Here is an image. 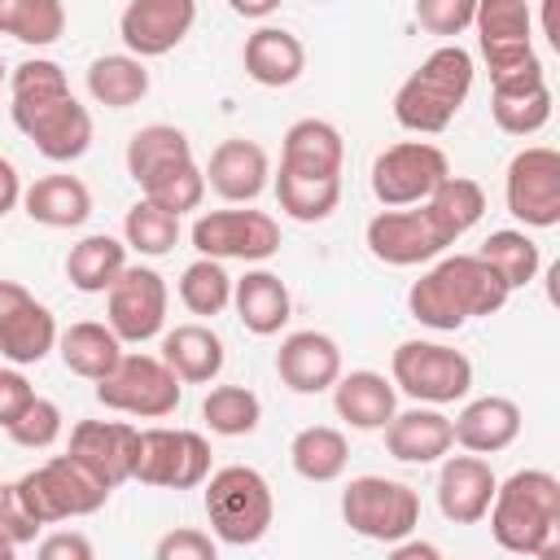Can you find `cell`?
<instances>
[{
    "label": "cell",
    "instance_id": "obj_49",
    "mask_svg": "<svg viewBox=\"0 0 560 560\" xmlns=\"http://www.w3.org/2000/svg\"><path fill=\"white\" fill-rule=\"evenodd\" d=\"M18 201H22V175H18V166H13L9 158H0V219H4Z\"/></svg>",
    "mask_w": 560,
    "mask_h": 560
},
{
    "label": "cell",
    "instance_id": "obj_50",
    "mask_svg": "<svg viewBox=\"0 0 560 560\" xmlns=\"http://www.w3.org/2000/svg\"><path fill=\"white\" fill-rule=\"evenodd\" d=\"M389 551H394L398 560H416V556H420V560H438V556H442V551H438L433 542H407V538L389 542Z\"/></svg>",
    "mask_w": 560,
    "mask_h": 560
},
{
    "label": "cell",
    "instance_id": "obj_16",
    "mask_svg": "<svg viewBox=\"0 0 560 560\" xmlns=\"http://www.w3.org/2000/svg\"><path fill=\"white\" fill-rule=\"evenodd\" d=\"M57 350V319L52 311L18 280H0V359L13 368L44 363Z\"/></svg>",
    "mask_w": 560,
    "mask_h": 560
},
{
    "label": "cell",
    "instance_id": "obj_35",
    "mask_svg": "<svg viewBox=\"0 0 560 560\" xmlns=\"http://www.w3.org/2000/svg\"><path fill=\"white\" fill-rule=\"evenodd\" d=\"M490 114L494 127L508 136H534L551 122V88L529 83V88H490Z\"/></svg>",
    "mask_w": 560,
    "mask_h": 560
},
{
    "label": "cell",
    "instance_id": "obj_33",
    "mask_svg": "<svg viewBox=\"0 0 560 560\" xmlns=\"http://www.w3.org/2000/svg\"><path fill=\"white\" fill-rule=\"evenodd\" d=\"M127 267V245L109 232H96V236H83L79 245H70L66 254V280L79 289V293H105L118 271Z\"/></svg>",
    "mask_w": 560,
    "mask_h": 560
},
{
    "label": "cell",
    "instance_id": "obj_26",
    "mask_svg": "<svg viewBox=\"0 0 560 560\" xmlns=\"http://www.w3.org/2000/svg\"><path fill=\"white\" fill-rule=\"evenodd\" d=\"M232 306L241 315V324L254 332V337H276L284 324H289V311H293V298L284 289V280L267 267H254L245 271L241 280H232Z\"/></svg>",
    "mask_w": 560,
    "mask_h": 560
},
{
    "label": "cell",
    "instance_id": "obj_40",
    "mask_svg": "<svg viewBox=\"0 0 560 560\" xmlns=\"http://www.w3.org/2000/svg\"><path fill=\"white\" fill-rule=\"evenodd\" d=\"M201 420H206L210 433H219V438H245V433L258 429L262 402H258V394L245 389V385H214V389L206 394V402H201Z\"/></svg>",
    "mask_w": 560,
    "mask_h": 560
},
{
    "label": "cell",
    "instance_id": "obj_12",
    "mask_svg": "<svg viewBox=\"0 0 560 560\" xmlns=\"http://www.w3.org/2000/svg\"><path fill=\"white\" fill-rule=\"evenodd\" d=\"M451 175V162L429 140H398L376 153L372 162V197L381 206H416L424 201L442 179Z\"/></svg>",
    "mask_w": 560,
    "mask_h": 560
},
{
    "label": "cell",
    "instance_id": "obj_13",
    "mask_svg": "<svg viewBox=\"0 0 560 560\" xmlns=\"http://www.w3.org/2000/svg\"><path fill=\"white\" fill-rule=\"evenodd\" d=\"M192 249L219 262H267L280 254V223L262 210H206L192 223Z\"/></svg>",
    "mask_w": 560,
    "mask_h": 560
},
{
    "label": "cell",
    "instance_id": "obj_20",
    "mask_svg": "<svg viewBox=\"0 0 560 560\" xmlns=\"http://www.w3.org/2000/svg\"><path fill=\"white\" fill-rule=\"evenodd\" d=\"M276 376L293 394H324L341 376V350L328 332H315V328L289 332L276 350Z\"/></svg>",
    "mask_w": 560,
    "mask_h": 560
},
{
    "label": "cell",
    "instance_id": "obj_15",
    "mask_svg": "<svg viewBox=\"0 0 560 560\" xmlns=\"http://www.w3.org/2000/svg\"><path fill=\"white\" fill-rule=\"evenodd\" d=\"M166 280L153 267H122L118 280L105 289V324L118 332L122 346H140L166 328Z\"/></svg>",
    "mask_w": 560,
    "mask_h": 560
},
{
    "label": "cell",
    "instance_id": "obj_45",
    "mask_svg": "<svg viewBox=\"0 0 560 560\" xmlns=\"http://www.w3.org/2000/svg\"><path fill=\"white\" fill-rule=\"evenodd\" d=\"M153 556H158V560H214V556H219V542H214L206 529L184 525V529L162 534L158 547H153Z\"/></svg>",
    "mask_w": 560,
    "mask_h": 560
},
{
    "label": "cell",
    "instance_id": "obj_38",
    "mask_svg": "<svg viewBox=\"0 0 560 560\" xmlns=\"http://www.w3.org/2000/svg\"><path fill=\"white\" fill-rule=\"evenodd\" d=\"M477 258L508 284V289H525L534 276H538V267H542V254H538V245L525 236V232H516V228H503V232H490L486 236V245L477 249Z\"/></svg>",
    "mask_w": 560,
    "mask_h": 560
},
{
    "label": "cell",
    "instance_id": "obj_8",
    "mask_svg": "<svg viewBox=\"0 0 560 560\" xmlns=\"http://www.w3.org/2000/svg\"><path fill=\"white\" fill-rule=\"evenodd\" d=\"M368 254L385 267H420V262H433L442 258L455 236L446 232V223L433 214L429 201H416V206H385L381 214L368 219Z\"/></svg>",
    "mask_w": 560,
    "mask_h": 560
},
{
    "label": "cell",
    "instance_id": "obj_31",
    "mask_svg": "<svg viewBox=\"0 0 560 560\" xmlns=\"http://www.w3.org/2000/svg\"><path fill=\"white\" fill-rule=\"evenodd\" d=\"M88 92L105 109H131L149 96V70L131 52H105L88 66Z\"/></svg>",
    "mask_w": 560,
    "mask_h": 560
},
{
    "label": "cell",
    "instance_id": "obj_27",
    "mask_svg": "<svg viewBox=\"0 0 560 560\" xmlns=\"http://www.w3.org/2000/svg\"><path fill=\"white\" fill-rule=\"evenodd\" d=\"M346 140L328 118H298L284 131L280 144V166L298 175H341Z\"/></svg>",
    "mask_w": 560,
    "mask_h": 560
},
{
    "label": "cell",
    "instance_id": "obj_51",
    "mask_svg": "<svg viewBox=\"0 0 560 560\" xmlns=\"http://www.w3.org/2000/svg\"><path fill=\"white\" fill-rule=\"evenodd\" d=\"M542 35L560 52V0H542Z\"/></svg>",
    "mask_w": 560,
    "mask_h": 560
},
{
    "label": "cell",
    "instance_id": "obj_19",
    "mask_svg": "<svg viewBox=\"0 0 560 560\" xmlns=\"http://www.w3.org/2000/svg\"><path fill=\"white\" fill-rule=\"evenodd\" d=\"M494 486H499V477H494L490 459H481L472 451L468 455H451L442 464V472H438V508H442V516L451 525H477L490 512Z\"/></svg>",
    "mask_w": 560,
    "mask_h": 560
},
{
    "label": "cell",
    "instance_id": "obj_30",
    "mask_svg": "<svg viewBox=\"0 0 560 560\" xmlns=\"http://www.w3.org/2000/svg\"><path fill=\"white\" fill-rule=\"evenodd\" d=\"M57 350H61V363L83 381H101L122 359L118 332L109 324H96V319H79L66 332H57Z\"/></svg>",
    "mask_w": 560,
    "mask_h": 560
},
{
    "label": "cell",
    "instance_id": "obj_5",
    "mask_svg": "<svg viewBox=\"0 0 560 560\" xmlns=\"http://www.w3.org/2000/svg\"><path fill=\"white\" fill-rule=\"evenodd\" d=\"M206 516L219 542L228 547H254L276 516V499L271 486L258 468L249 464H228L219 472H210L206 481Z\"/></svg>",
    "mask_w": 560,
    "mask_h": 560
},
{
    "label": "cell",
    "instance_id": "obj_52",
    "mask_svg": "<svg viewBox=\"0 0 560 560\" xmlns=\"http://www.w3.org/2000/svg\"><path fill=\"white\" fill-rule=\"evenodd\" d=\"M228 4H232V13H241V18H267V13L280 9V0H228Z\"/></svg>",
    "mask_w": 560,
    "mask_h": 560
},
{
    "label": "cell",
    "instance_id": "obj_42",
    "mask_svg": "<svg viewBox=\"0 0 560 560\" xmlns=\"http://www.w3.org/2000/svg\"><path fill=\"white\" fill-rule=\"evenodd\" d=\"M179 302L192 315H219L232 306V276L223 271L219 258H197L179 276Z\"/></svg>",
    "mask_w": 560,
    "mask_h": 560
},
{
    "label": "cell",
    "instance_id": "obj_2",
    "mask_svg": "<svg viewBox=\"0 0 560 560\" xmlns=\"http://www.w3.org/2000/svg\"><path fill=\"white\" fill-rule=\"evenodd\" d=\"M508 293L512 289L477 254H451V258H438L407 289V311L416 324H424L433 332H455L468 319L499 315Z\"/></svg>",
    "mask_w": 560,
    "mask_h": 560
},
{
    "label": "cell",
    "instance_id": "obj_53",
    "mask_svg": "<svg viewBox=\"0 0 560 560\" xmlns=\"http://www.w3.org/2000/svg\"><path fill=\"white\" fill-rule=\"evenodd\" d=\"M13 556H18V547H13V542L0 534V560H13Z\"/></svg>",
    "mask_w": 560,
    "mask_h": 560
},
{
    "label": "cell",
    "instance_id": "obj_7",
    "mask_svg": "<svg viewBox=\"0 0 560 560\" xmlns=\"http://www.w3.org/2000/svg\"><path fill=\"white\" fill-rule=\"evenodd\" d=\"M184 398V381L166 368L162 354H127L96 381V402L122 416H140V420H166L175 416Z\"/></svg>",
    "mask_w": 560,
    "mask_h": 560
},
{
    "label": "cell",
    "instance_id": "obj_1",
    "mask_svg": "<svg viewBox=\"0 0 560 560\" xmlns=\"http://www.w3.org/2000/svg\"><path fill=\"white\" fill-rule=\"evenodd\" d=\"M9 114L13 127L48 158V162H74L92 144V114L74 101L66 70L52 57H26L9 70Z\"/></svg>",
    "mask_w": 560,
    "mask_h": 560
},
{
    "label": "cell",
    "instance_id": "obj_4",
    "mask_svg": "<svg viewBox=\"0 0 560 560\" xmlns=\"http://www.w3.org/2000/svg\"><path fill=\"white\" fill-rule=\"evenodd\" d=\"M472 52L459 44H438L394 92V122L416 136H438L455 122L472 92Z\"/></svg>",
    "mask_w": 560,
    "mask_h": 560
},
{
    "label": "cell",
    "instance_id": "obj_46",
    "mask_svg": "<svg viewBox=\"0 0 560 560\" xmlns=\"http://www.w3.org/2000/svg\"><path fill=\"white\" fill-rule=\"evenodd\" d=\"M39 529H44V525L22 508L18 490H13V486H0V534L22 551L26 542H35V538H39Z\"/></svg>",
    "mask_w": 560,
    "mask_h": 560
},
{
    "label": "cell",
    "instance_id": "obj_14",
    "mask_svg": "<svg viewBox=\"0 0 560 560\" xmlns=\"http://www.w3.org/2000/svg\"><path fill=\"white\" fill-rule=\"evenodd\" d=\"M508 214L525 228H556L560 223V153L551 144H529L508 162L503 175Z\"/></svg>",
    "mask_w": 560,
    "mask_h": 560
},
{
    "label": "cell",
    "instance_id": "obj_47",
    "mask_svg": "<svg viewBox=\"0 0 560 560\" xmlns=\"http://www.w3.org/2000/svg\"><path fill=\"white\" fill-rule=\"evenodd\" d=\"M31 398H35V389L22 376V368H0V429H9L26 411Z\"/></svg>",
    "mask_w": 560,
    "mask_h": 560
},
{
    "label": "cell",
    "instance_id": "obj_22",
    "mask_svg": "<svg viewBox=\"0 0 560 560\" xmlns=\"http://www.w3.org/2000/svg\"><path fill=\"white\" fill-rule=\"evenodd\" d=\"M451 446H455L451 416H442L429 402L411 407V411H394L385 424V451L398 464H438Z\"/></svg>",
    "mask_w": 560,
    "mask_h": 560
},
{
    "label": "cell",
    "instance_id": "obj_44",
    "mask_svg": "<svg viewBox=\"0 0 560 560\" xmlns=\"http://www.w3.org/2000/svg\"><path fill=\"white\" fill-rule=\"evenodd\" d=\"M411 13H416V22H420L429 35L451 39V35H459V31L472 26L477 0H416Z\"/></svg>",
    "mask_w": 560,
    "mask_h": 560
},
{
    "label": "cell",
    "instance_id": "obj_54",
    "mask_svg": "<svg viewBox=\"0 0 560 560\" xmlns=\"http://www.w3.org/2000/svg\"><path fill=\"white\" fill-rule=\"evenodd\" d=\"M4 83H9V70H4V61H0V88H4Z\"/></svg>",
    "mask_w": 560,
    "mask_h": 560
},
{
    "label": "cell",
    "instance_id": "obj_24",
    "mask_svg": "<svg viewBox=\"0 0 560 560\" xmlns=\"http://www.w3.org/2000/svg\"><path fill=\"white\" fill-rule=\"evenodd\" d=\"M455 429V442L472 455H499L516 442L521 433V407L503 394H486V398H472L464 402V411L451 420Z\"/></svg>",
    "mask_w": 560,
    "mask_h": 560
},
{
    "label": "cell",
    "instance_id": "obj_21",
    "mask_svg": "<svg viewBox=\"0 0 560 560\" xmlns=\"http://www.w3.org/2000/svg\"><path fill=\"white\" fill-rule=\"evenodd\" d=\"M267 175H271V162H267V149L258 140H223L214 153H210V166H206V188H214L223 201H254L262 188H267Z\"/></svg>",
    "mask_w": 560,
    "mask_h": 560
},
{
    "label": "cell",
    "instance_id": "obj_6",
    "mask_svg": "<svg viewBox=\"0 0 560 560\" xmlns=\"http://www.w3.org/2000/svg\"><path fill=\"white\" fill-rule=\"evenodd\" d=\"M22 508L39 521V525H57L70 516H92L105 508V499L114 494L96 472H88L74 455H52L48 464L22 472L13 481Z\"/></svg>",
    "mask_w": 560,
    "mask_h": 560
},
{
    "label": "cell",
    "instance_id": "obj_9",
    "mask_svg": "<svg viewBox=\"0 0 560 560\" xmlns=\"http://www.w3.org/2000/svg\"><path fill=\"white\" fill-rule=\"evenodd\" d=\"M341 521L372 542H398L420 525V494L394 477H354L341 490Z\"/></svg>",
    "mask_w": 560,
    "mask_h": 560
},
{
    "label": "cell",
    "instance_id": "obj_3",
    "mask_svg": "<svg viewBox=\"0 0 560 560\" xmlns=\"http://www.w3.org/2000/svg\"><path fill=\"white\" fill-rule=\"evenodd\" d=\"M490 534L512 556H556L560 534V481L547 468H521L494 486Z\"/></svg>",
    "mask_w": 560,
    "mask_h": 560
},
{
    "label": "cell",
    "instance_id": "obj_17",
    "mask_svg": "<svg viewBox=\"0 0 560 560\" xmlns=\"http://www.w3.org/2000/svg\"><path fill=\"white\" fill-rule=\"evenodd\" d=\"M197 22V0H127L118 18V35L131 57H166L188 39Z\"/></svg>",
    "mask_w": 560,
    "mask_h": 560
},
{
    "label": "cell",
    "instance_id": "obj_41",
    "mask_svg": "<svg viewBox=\"0 0 560 560\" xmlns=\"http://www.w3.org/2000/svg\"><path fill=\"white\" fill-rule=\"evenodd\" d=\"M122 236H127V249H140L144 258H162L179 241V214H171V210L153 206L149 197H140L122 219Z\"/></svg>",
    "mask_w": 560,
    "mask_h": 560
},
{
    "label": "cell",
    "instance_id": "obj_48",
    "mask_svg": "<svg viewBox=\"0 0 560 560\" xmlns=\"http://www.w3.org/2000/svg\"><path fill=\"white\" fill-rule=\"evenodd\" d=\"M44 560H92V542L83 534H48L39 542Z\"/></svg>",
    "mask_w": 560,
    "mask_h": 560
},
{
    "label": "cell",
    "instance_id": "obj_36",
    "mask_svg": "<svg viewBox=\"0 0 560 560\" xmlns=\"http://www.w3.org/2000/svg\"><path fill=\"white\" fill-rule=\"evenodd\" d=\"M66 31V4L61 0H0V35H13L18 44L48 48Z\"/></svg>",
    "mask_w": 560,
    "mask_h": 560
},
{
    "label": "cell",
    "instance_id": "obj_23",
    "mask_svg": "<svg viewBox=\"0 0 560 560\" xmlns=\"http://www.w3.org/2000/svg\"><path fill=\"white\" fill-rule=\"evenodd\" d=\"M332 407H337V416H341L350 429L376 433V429H385L389 416L398 411V389H394V381H385V376L372 372V368L341 372V376L332 381Z\"/></svg>",
    "mask_w": 560,
    "mask_h": 560
},
{
    "label": "cell",
    "instance_id": "obj_10",
    "mask_svg": "<svg viewBox=\"0 0 560 560\" xmlns=\"http://www.w3.org/2000/svg\"><path fill=\"white\" fill-rule=\"evenodd\" d=\"M389 372H394V389L429 407L459 402L472 389V359L442 341H402L394 350Z\"/></svg>",
    "mask_w": 560,
    "mask_h": 560
},
{
    "label": "cell",
    "instance_id": "obj_43",
    "mask_svg": "<svg viewBox=\"0 0 560 560\" xmlns=\"http://www.w3.org/2000/svg\"><path fill=\"white\" fill-rule=\"evenodd\" d=\"M18 446H26V451H44V446H52L57 438H61V407L52 402V398H31L26 402V411L4 429Z\"/></svg>",
    "mask_w": 560,
    "mask_h": 560
},
{
    "label": "cell",
    "instance_id": "obj_34",
    "mask_svg": "<svg viewBox=\"0 0 560 560\" xmlns=\"http://www.w3.org/2000/svg\"><path fill=\"white\" fill-rule=\"evenodd\" d=\"M276 197L293 223H324L341 201V175H298L280 166Z\"/></svg>",
    "mask_w": 560,
    "mask_h": 560
},
{
    "label": "cell",
    "instance_id": "obj_28",
    "mask_svg": "<svg viewBox=\"0 0 560 560\" xmlns=\"http://www.w3.org/2000/svg\"><path fill=\"white\" fill-rule=\"evenodd\" d=\"M162 359L184 385H210L228 363L223 337L206 324H175L162 337Z\"/></svg>",
    "mask_w": 560,
    "mask_h": 560
},
{
    "label": "cell",
    "instance_id": "obj_25",
    "mask_svg": "<svg viewBox=\"0 0 560 560\" xmlns=\"http://www.w3.org/2000/svg\"><path fill=\"white\" fill-rule=\"evenodd\" d=\"M245 74L258 83V88H289L302 79L306 70V48L293 31L284 26H258L249 39H245Z\"/></svg>",
    "mask_w": 560,
    "mask_h": 560
},
{
    "label": "cell",
    "instance_id": "obj_11",
    "mask_svg": "<svg viewBox=\"0 0 560 560\" xmlns=\"http://www.w3.org/2000/svg\"><path fill=\"white\" fill-rule=\"evenodd\" d=\"M210 477V442L197 429H140L131 481L158 490H192Z\"/></svg>",
    "mask_w": 560,
    "mask_h": 560
},
{
    "label": "cell",
    "instance_id": "obj_37",
    "mask_svg": "<svg viewBox=\"0 0 560 560\" xmlns=\"http://www.w3.org/2000/svg\"><path fill=\"white\" fill-rule=\"evenodd\" d=\"M184 158H192V144H188V136H184L179 127H171V122H149V127H140V131L127 140V175H131L136 184H144L149 175H158L162 166L184 162Z\"/></svg>",
    "mask_w": 560,
    "mask_h": 560
},
{
    "label": "cell",
    "instance_id": "obj_29",
    "mask_svg": "<svg viewBox=\"0 0 560 560\" xmlns=\"http://www.w3.org/2000/svg\"><path fill=\"white\" fill-rule=\"evenodd\" d=\"M22 206L31 223L44 228H79L92 214V192L79 175H44L31 188H22Z\"/></svg>",
    "mask_w": 560,
    "mask_h": 560
},
{
    "label": "cell",
    "instance_id": "obj_32",
    "mask_svg": "<svg viewBox=\"0 0 560 560\" xmlns=\"http://www.w3.org/2000/svg\"><path fill=\"white\" fill-rule=\"evenodd\" d=\"M289 464L302 481H337L350 464V442L332 424H306L289 442Z\"/></svg>",
    "mask_w": 560,
    "mask_h": 560
},
{
    "label": "cell",
    "instance_id": "obj_18",
    "mask_svg": "<svg viewBox=\"0 0 560 560\" xmlns=\"http://www.w3.org/2000/svg\"><path fill=\"white\" fill-rule=\"evenodd\" d=\"M136 438H140V429L127 420H79L70 429L66 455H74L88 472H96L109 490H118L122 481H131Z\"/></svg>",
    "mask_w": 560,
    "mask_h": 560
},
{
    "label": "cell",
    "instance_id": "obj_39",
    "mask_svg": "<svg viewBox=\"0 0 560 560\" xmlns=\"http://www.w3.org/2000/svg\"><path fill=\"white\" fill-rule=\"evenodd\" d=\"M140 197H149L153 206L171 210V214H188L201 206L206 197V171L197 166V158H184V162H171L162 166L158 175H149L140 184Z\"/></svg>",
    "mask_w": 560,
    "mask_h": 560
}]
</instances>
